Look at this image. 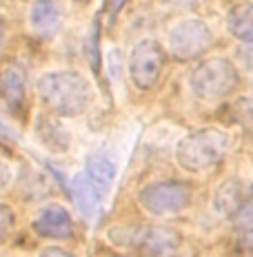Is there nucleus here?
<instances>
[{
	"mask_svg": "<svg viewBox=\"0 0 253 257\" xmlns=\"http://www.w3.org/2000/svg\"><path fill=\"white\" fill-rule=\"evenodd\" d=\"M38 95L42 104L62 117L82 115L94 100L91 84L78 71H49L38 80Z\"/></svg>",
	"mask_w": 253,
	"mask_h": 257,
	"instance_id": "nucleus-1",
	"label": "nucleus"
},
{
	"mask_svg": "<svg viewBox=\"0 0 253 257\" xmlns=\"http://www.w3.org/2000/svg\"><path fill=\"white\" fill-rule=\"evenodd\" d=\"M229 151V136L220 128H198L176 147V160L189 173L213 169Z\"/></svg>",
	"mask_w": 253,
	"mask_h": 257,
	"instance_id": "nucleus-2",
	"label": "nucleus"
},
{
	"mask_svg": "<svg viewBox=\"0 0 253 257\" xmlns=\"http://www.w3.org/2000/svg\"><path fill=\"white\" fill-rule=\"evenodd\" d=\"M189 84L200 100H222L238 87V69L227 58H209L191 71Z\"/></svg>",
	"mask_w": 253,
	"mask_h": 257,
	"instance_id": "nucleus-3",
	"label": "nucleus"
},
{
	"mask_svg": "<svg viewBox=\"0 0 253 257\" xmlns=\"http://www.w3.org/2000/svg\"><path fill=\"white\" fill-rule=\"evenodd\" d=\"M140 204L147 213L155 217L174 215L185 211L191 204V186L185 182H153L147 184L138 195Z\"/></svg>",
	"mask_w": 253,
	"mask_h": 257,
	"instance_id": "nucleus-4",
	"label": "nucleus"
},
{
	"mask_svg": "<svg viewBox=\"0 0 253 257\" xmlns=\"http://www.w3.org/2000/svg\"><path fill=\"white\" fill-rule=\"evenodd\" d=\"M164 69V49L151 38L140 40L129 56V76L136 89L149 91L158 84Z\"/></svg>",
	"mask_w": 253,
	"mask_h": 257,
	"instance_id": "nucleus-5",
	"label": "nucleus"
},
{
	"mask_svg": "<svg viewBox=\"0 0 253 257\" xmlns=\"http://www.w3.org/2000/svg\"><path fill=\"white\" fill-rule=\"evenodd\" d=\"M213 36L207 23L187 18L174 25L169 34V49L178 60H193L211 47Z\"/></svg>",
	"mask_w": 253,
	"mask_h": 257,
	"instance_id": "nucleus-6",
	"label": "nucleus"
},
{
	"mask_svg": "<svg viewBox=\"0 0 253 257\" xmlns=\"http://www.w3.org/2000/svg\"><path fill=\"white\" fill-rule=\"evenodd\" d=\"M253 204V182L244 178H231L215 189L213 206L220 215L238 217Z\"/></svg>",
	"mask_w": 253,
	"mask_h": 257,
	"instance_id": "nucleus-7",
	"label": "nucleus"
},
{
	"mask_svg": "<svg viewBox=\"0 0 253 257\" xmlns=\"http://www.w3.org/2000/svg\"><path fill=\"white\" fill-rule=\"evenodd\" d=\"M34 231L49 239H67L73 233L71 215L67 213V208L51 204V206L42 208L38 213V217L34 219Z\"/></svg>",
	"mask_w": 253,
	"mask_h": 257,
	"instance_id": "nucleus-8",
	"label": "nucleus"
},
{
	"mask_svg": "<svg viewBox=\"0 0 253 257\" xmlns=\"http://www.w3.org/2000/svg\"><path fill=\"white\" fill-rule=\"evenodd\" d=\"M29 25L36 36L49 38L62 27V9L56 0H36L29 9Z\"/></svg>",
	"mask_w": 253,
	"mask_h": 257,
	"instance_id": "nucleus-9",
	"label": "nucleus"
},
{
	"mask_svg": "<svg viewBox=\"0 0 253 257\" xmlns=\"http://www.w3.org/2000/svg\"><path fill=\"white\" fill-rule=\"evenodd\" d=\"M0 98L12 111L23 109L25 102V71L20 64L7 62L0 67Z\"/></svg>",
	"mask_w": 253,
	"mask_h": 257,
	"instance_id": "nucleus-10",
	"label": "nucleus"
},
{
	"mask_svg": "<svg viewBox=\"0 0 253 257\" xmlns=\"http://www.w3.org/2000/svg\"><path fill=\"white\" fill-rule=\"evenodd\" d=\"M71 193H73V200H76L80 213H82L87 219H91L96 213H98L100 200H102V195H105V191H102L87 173H80L73 178Z\"/></svg>",
	"mask_w": 253,
	"mask_h": 257,
	"instance_id": "nucleus-11",
	"label": "nucleus"
},
{
	"mask_svg": "<svg viewBox=\"0 0 253 257\" xmlns=\"http://www.w3.org/2000/svg\"><path fill=\"white\" fill-rule=\"evenodd\" d=\"M227 25L233 38L253 45V3H244L231 9Z\"/></svg>",
	"mask_w": 253,
	"mask_h": 257,
	"instance_id": "nucleus-12",
	"label": "nucleus"
},
{
	"mask_svg": "<svg viewBox=\"0 0 253 257\" xmlns=\"http://www.w3.org/2000/svg\"><path fill=\"white\" fill-rule=\"evenodd\" d=\"M87 175L100 186L102 191H107L109 189V184L116 178V164L111 162L107 155L94 153L89 158V162H87Z\"/></svg>",
	"mask_w": 253,
	"mask_h": 257,
	"instance_id": "nucleus-13",
	"label": "nucleus"
},
{
	"mask_svg": "<svg viewBox=\"0 0 253 257\" xmlns=\"http://www.w3.org/2000/svg\"><path fill=\"white\" fill-rule=\"evenodd\" d=\"M38 138L51 151H64L69 147V133H64L56 122L45 120V117L38 122Z\"/></svg>",
	"mask_w": 253,
	"mask_h": 257,
	"instance_id": "nucleus-14",
	"label": "nucleus"
},
{
	"mask_svg": "<svg viewBox=\"0 0 253 257\" xmlns=\"http://www.w3.org/2000/svg\"><path fill=\"white\" fill-rule=\"evenodd\" d=\"M149 257H171L176 248V237L166 231H151L142 239Z\"/></svg>",
	"mask_w": 253,
	"mask_h": 257,
	"instance_id": "nucleus-15",
	"label": "nucleus"
},
{
	"mask_svg": "<svg viewBox=\"0 0 253 257\" xmlns=\"http://www.w3.org/2000/svg\"><path fill=\"white\" fill-rule=\"evenodd\" d=\"M14 224H16V217H14L12 208L0 204V244L7 242V237H9V233H12Z\"/></svg>",
	"mask_w": 253,
	"mask_h": 257,
	"instance_id": "nucleus-16",
	"label": "nucleus"
},
{
	"mask_svg": "<svg viewBox=\"0 0 253 257\" xmlns=\"http://www.w3.org/2000/svg\"><path fill=\"white\" fill-rule=\"evenodd\" d=\"M240 250H242V257H253V228L244 233L240 242Z\"/></svg>",
	"mask_w": 253,
	"mask_h": 257,
	"instance_id": "nucleus-17",
	"label": "nucleus"
},
{
	"mask_svg": "<svg viewBox=\"0 0 253 257\" xmlns=\"http://www.w3.org/2000/svg\"><path fill=\"white\" fill-rule=\"evenodd\" d=\"M127 0H102V9H105V14H109L111 18L120 12L122 7H125Z\"/></svg>",
	"mask_w": 253,
	"mask_h": 257,
	"instance_id": "nucleus-18",
	"label": "nucleus"
},
{
	"mask_svg": "<svg viewBox=\"0 0 253 257\" xmlns=\"http://www.w3.org/2000/svg\"><path fill=\"white\" fill-rule=\"evenodd\" d=\"M9 180H12V167L7 164V160L5 158H0V189L7 186Z\"/></svg>",
	"mask_w": 253,
	"mask_h": 257,
	"instance_id": "nucleus-19",
	"label": "nucleus"
},
{
	"mask_svg": "<svg viewBox=\"0 0 253 257\" xmlns=\"http://www.w3.org/2000/svg\"><path fill=\"white\" fill-rule=\"evenodd\" d=\"M38 257H73L71 253H67V250L58 248V246H49V248H45Z\"/></svg>",
	"mask_w": 253,
	"mask_h": 257,
	"instance_id": "nucleus-20",
	"label": "nucleus"
},
{
	"mask_svg": "<svg viewBox=\"0 0 253 257\" xmlns=\"http://www.w3.org/2000/svg\"><path fill=\"white\" fill-rule=\"evenodd\" d=\"M96 40H98V34H96V27H94V34H91V64L98 69V56H96Z\"/></svg>",
	"mask_w": 253,
	"mask_h": 257,
	"instance_id": "nucleus-21",
	"label": "nucleus"
},
{
	"mask_svg": "<svg viewBox=\"0 0 253 257\" xmlns=\"http://www.w3.org/2000/svg\"><path fill=\"white\" fill-rule=\"evenodd\" d=\"M242 60H244V64L249 67V71H253V47L242 51Z\"/></svg>",
	"mask_w": 253,
	"mask_h": 257,
	"instance_id": "nucleus-22",
	"label": "nucleus"
},
{
	"mask_svg": "<svg viewBox=\"0 0 253 257\" xmlns=\"http://www.w3.org/2000/svg\"><path fill=\"white\" fill-rule=\"evenodd\" d=\"M162 5H174V7H187V5H193L196 0H158Z\"/></svg>",
	"mask_w": 253,
	"mask_h": 257,
	"instance_id": "nucleus-23",
	"label": "nucleus"
},
{
	"mask_svg": "<svg viewBox=\"0 0 253 257\" xmlns=\"http://www.w3.org/2000/svg\"><path fill=\"white\" fill-rule=\"evenodd\" d=\"M0 136L7 138V140H16V138H18V136H16V133L12 131V128H9L7 124H3V122H0Z\"/></svg>",
	"mask_w": 253,
	"mask_h": 257,
	"instance_id": "nucleus-24",
	"label": "nucleus"
},
{
	"mask_svg": "<svg viewBox=\"0 0 253 257\" xmlns=\"http://www.w3.org/2000/svg\"><path fill=\"white\" fill-rule=\"evenodd\" d=\"M5 38H7V27H5V20L0 18V49L5 45Z\"/></svg>",
	"mask_w": 253,
	"mask_h": 257,
	"instance_id": "nucleus-25",
	"label": "nucleus"
}]
</instances>
